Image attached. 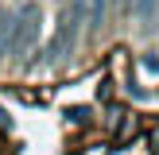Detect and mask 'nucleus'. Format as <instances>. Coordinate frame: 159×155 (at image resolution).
<instances>
[{
  "mask_svg": "<svg viewBox=\"0 0 159 155\" xmlns=\"http://www.w3.org/2000/svg\"><path fill=\"white\" fill-rule=\"evenodd\" d=\"M39 23H43L39 4H23L20 12L12 16V31H8V43H4V58H23V54L35 46Z\"/></svg>",
  "mask_w": 159,
  "mask_h": 155,
  "instance_id": "nucleus-1",
  "label": "nucleus"
},
{
  "mask_svg": "<svg viewBox=\"0 0 159 155\" xmlns=\"http://www.w3.org/2000/svg\"><path fill=\"white\" fill-rule=\"evenodd\" d=\"M82 12H85V0H70V8H66V16H62V23H58V31H54V39L47 43V62H58V58H66L70 54V46H74V39H78V23H82Z\"/></svg>",
  "mask_w": 159,
  "mask_h": 155,
  "instance_id": "nucleus-2",
  "label": "nucleus"
},
{
  "mask_svg": "<svg viewBox=\"0 0 159 155\" xmlns=\"http://www.w3.org/2000/svg\"><path fill=\"white\" fill-rule=\"evenodd\" d=\"M155 8H159V0H132V12H136L140 23H152L155 20Z\"/></svg>",
  "mask_w": 159,
  "mask_h": 155,
  "instance_id": "nucleus-3",
  "label": "nucleus"
},
{
  "mask_svg": "<svg viewBox=\"0 0 159 155\" xmlns=\"http://www.w3.org/2000/svg\"><path fill=\"white\" fill-rule=\"evenodd\" d=\"M105 12H109V0H89V20H93V23L105 20Z\"/></svg>",
  "mask_w": 159,
  "mask_h": 155,
  "instance_id": "nucleus-4",
  "label": "nucleus"
},
{
  "mask_svg": "<svg viewBox=\"0 0 159 155\" xmlns=\"http://www.w3.org/2000/svg\"><path fill=\"white\" fill-rule=\"evenodd\" d=\"M140 66H144L148 74H159V58H155V54H144V62H140Z\"/></svg>",
  "mask_w": 159,
  "mask_h": 155,
  "instance_id": "nucleus-5",
  "label": "nucleus"
}]
</instances>
